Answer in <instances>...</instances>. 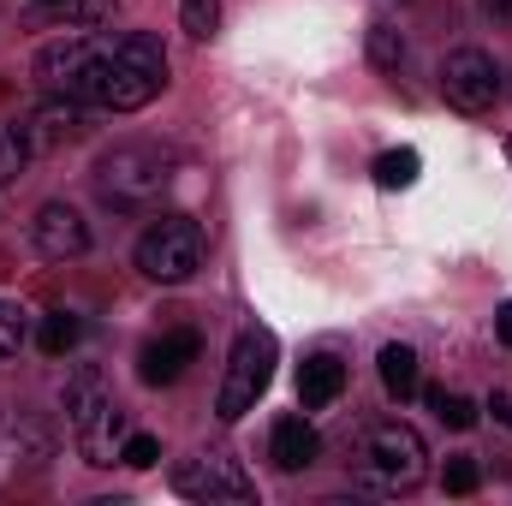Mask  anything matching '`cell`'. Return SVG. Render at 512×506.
I'll return each instance as SVG.
<instances>
[{"label":"cell","instance_id":"cell-1","mask_svg":"<svg viewBox=\"0 0 512 506\" xmlns=\"http://www.w3.org/2000/svg\"><path fill=\"white\" fill-rule=\"evenodd\" d=\"M167 90V48L149 30H126V36H102L96 48V72L84 102L90 108H114V114H137Z\"/></svg>","mask_w":512,"mask_h":506},{"label":"cell","instance_id":"cell-2","mask_svg":"<svg viewBox=\"0 0 512 506\" xmlns=\"http://www.w3.org/2000/svg\"><path fill=\"white\" fill-rule=\"evenodd\" d=\"M173 179H179V155L167 149V143H114V149H102V161H96V191H102V203L108 209H155L167 191H173Z\"/></svg>","mask_w":512,"mask_h":506},{"label":"cell","instance_id":"cell-3","mask_svg":"<svg viewBox=\"0 0 512 506\" xmlns=\"http://www.w3.org/2000/svg\"><path fill=\"white\" fill-rule=\"evenodd\" d=\"M429 477V447L411 423H376L364 429L358 453H352V483L364 495H411L417 483Z\"/></svg>","mask_w":512,"mask_h":506},{"label":"cell","instance_id":"cell-4","mask_svg":"<svg viewBox=\"0 0 512 506\" xmlns=\"http://www.w3.org/2000/svg\"><path fill=\"white\" fill-rule=\"evenodd\" d=\"M131 256H137V268H143L149 280L179 286V280H191V274L203 268L209 233H203V221H191V215H161V221H149V233L137 239Z\"/></svg>","mask_w":512,"mask_h":506},{"label":"cell","instance_id":"cell-5","mask_svg":"<svg viewBox=\"0 0 512 506\" xmlns=\"http://www.w3.org/2000/svg\"><path fill=\"white\" fill-rule=\"evenodd\" d=\"M274 364H280V346L268 328H245L233 340V358H227V376H221V393H215V417L221 423H239L245 411H256V399L268 393L274 381Z\"/></svg>","mask_w":512,"mask_h":506},{"label":"cell","instance_id":"cell-6","mask_svg":"<svg viewBox=\"0 0 512 506\" xmlns=\"http://www.w3.org/2000/svg\"><path fill=\"white\" fill-rule=\"evenodd\" d=\"M501 90H507V78H501L495 54H483V48H453V54L441 60V96H447V108H459V114H489V108L501 102Z\"/></svg>","mask_w":512,"mask_h":506},{"label":"cell","instance_id":"cell-7","mask_svg":"<svg viewBox=\"0 0 512 506\" xmlns=\"http://www.w3.org/2000/svg\"><path fill=\"white\" fill-rule=\"evenodd\" d=\"M173 489L185 501H203V506H251L256 501V483L233 465V459H179L173 465Z\"/></svg>","mask_w":512,"mask_h":506},{"label":"cell","instance_id":"cell-8","mask_svg":"<svg viewBox=\"0 0 512 506\" xmlns=\"http://www.w3.org/2000/svg\"><path fill=\"white\" fill-rule=\"evenodd\" d=\"M96 48H102V36H54L42 54H36V84L48 90V96H72V102H84V90H90V72H96Z\"/></svg>","mask_w":512,"mask_h":506},{"label":"cell","instance_id":"cell-9","mask_svg":"<svg viewBox=\"0 0 512 506\" xmlns=\"http://www.w3.org/2000/svg\"><path fill=\"white\" fill-rule=\"evenodd\" d=\"M30 239L48 262H72V256L90 251V221L72 209V203H42L36 221H30Z\"/></svg>","mask_w":512,"mask_h":506},{"label":"cell","instance_id":"cell-10","mask_svg":"<svg viewBox=\"0 0 512 506\" xmlns=\"http://www.w3.org/2000/svg\"><path fill=\"white\" fill-rule=\"evenodd\" d=\"M197 358H203V334H197V328H173V334H161V340H149V346H143L137 376L149 381V387H167V381L185 376Z\"/></svg>","mask_w":512,"mask_h":506},{"label":"cell","instance_id":"cell-11","mask_svg":"<svg viewBox=\"0 0 512 506\" xmlns=\"http://www.w3.org/2000/svg\"><path fill=\"white\" fill-rule=\"evenodd\" d=\"M268 459H274L280 471H310V465L322 459V435H316L304 417H280L274 435H268Z\"/></svg>","mask_w":512,"mask_h":506},{"label":"cell","instance_id":"cell-12","mask_svg":"<svg viewBox=\"0 0 512 506\" xmlns=\"http://www.w3.org/2000/svg\"><path fill=\"white\" fill-rule=\"evenodd\" d=\"M84 126H90V120H84V108H78L72 96H48L24 131H30V143H36V149H54V143H78Z\"/></svg>","mask_w":512,"mask_h":506},{"label":"cell","instance_id":"cell-13","mask_svg":"<svg viewBox=\"0 0 512 506\" xmlns=\"http://www.w3.org/2000/svg\"><path fill=\"white\" fill-rule=\"evenodd\" d=\"M340 393H346V364H340V358H328V352L304 358V370H298V399H304V411H328Z\"/></svg>","mask_w":512,"mask_h":506},{"label":"cell","instance_id":"cell-14","mask_svg":"<svg viewBox=\"0 0 512 506\" xmlns=\"http://www.w3.org/2000/svg\"><path fill=\"white\" fill-rule=\"evenodd\" d=\"M114 405V393L102 387V376L96 370H78V376L66 381V417H72V429H84L96 411H108Z\"/></svg>","mask_w":512,"mask_h":506},{"label":"cell","instance_id":"cell-15","mask_svg":"<svg viewBox=\"0 0 512 506\" xmlns=\"http://www.w3.org/2000/svg\"><path fill=\"white\" fill-rule=\"evenodd\" d=\"M382 387L393 399H411V393H423V376H417V352L411 346H382Z\"/></svg>","mask_w":512,"mask_h":506},{"label":"cell","instance_id":"cell-16","mask_svg":"<svg viewBox=\"0 0 512 506\" xmlns=\"http://www.w3.org/2000/svg\"><path fill=\"white\" fill-rule=\"evenodd\" d=\"M78 340H84V322H78L72 310H48V316H42V328H36V346H42L48 358H66Z\"/></svg>","mask_w":512,"mask_h":506},{"label":"cell","instance_id":"cell-17","mask_svg":"<svg viewBox=\"0 0 512 506\" xmlns=\"http://www.w3.org/2000/svg\"><path fill=\"white\" fill-rule=\"evenodd\" d=\"M30 149H36V143H30V131H24V126H0V191L24 179Z\"/></svg>","mask_w":512,"mask_h":506},{"label":"cell","instance_id":"cell-18","mask_svg":"<svg viewBox=\"0 0 512 506\" xmlns=\"http://www.w3.org/2000/svg\"><path fill=\"white\" fill-rule=\"evenodd\" d=\"M417 149H387V155H376V185L382 191H405V185H417Z\"/></svg>","mask_w":512,"mask_h":506},{"label":"cell","instance_id":"cell-19","mask_svg":"<svg viewBox=\"0 0 512 506\" xmlns=\"http://www.w3.org/2000/svg\"><path fill=\"white\" fill-rule=\"evenodd\" d=\"M179 24L191 42H209L221 30V0H179Z\"/></svg>","mask_w":512,"mask_h":506},{"label":"cell","instance_id":"cell-20","mask_svg":"<svg viewBox=\"0 0 512 506\" xmlns=\"http://www.w3.org/2000/svg\"><path fill=\"white\" fill-rule=\"evenodd\" d=\"M370 66L376 72H399L405 66V36L393 24H370Z\"/></svg>","mask_w":512,"mask_h":506},{"label":"cell","instance_id":"cell-21","mask_svg":"<svg viewBox=\"0 0 512 506\" xmlns=\"http://www.w3.org/2000/svg\"><path fill=\"white\" fill-rule=\"evenodd\" d=\"M429 405H435V417H441L447 429H471V423H477V405H471L465 393H447V387H429Z\"/></svg>","mask_w":512,"mask_h":506},{"label":"cell","instance_id":"cell-22","mask_svg":"<svg viewBox=\"0 0 512 506\" xmlns=\"http://www.w3.org/2000/svg\"><path fill=\"white\" fill-rule=\"evenodd\" d=\"M477 483H483V471H477L471 453L447 459V471H441V489H447V495H477Z\"/></svg>","mask_w":512,"mask_h":506},{"label":"cell","instance_id":"cell-23","mask_svg":"<svg viewBox=\"0 0 512 506\" xmlns=\"http://www.w3.org/2000/svg\"><path fill=\"white\" fill-rule=\"evenodd\" d=\"M161 459V441L155 435H126V447H120V465H131V471H149Z\"/></svg>","mask_w":512,"mask_h":506},{"label":"cell","instance_id":"cell-24","mask_svg":"<svg viewBox=\"0 0 512 506\" xmlns=\"http://www.w3.org/2000/svg\"><path fill=\"white\" fill-rule=\"evenodd\" d=\"M60 12H66V24L90 30V24H102V18L114 12V0H60Z\"/></svg>","mask_w":512,"mask_h":506},{"label":"cell","instance_id":"cell-25","mask_svg":"<svg viewBox=\"0 0 512 506\" xmlns=\"http://www.w3.org/2000/svg\"><path fill=\"white\" fill-rule=\"evenodd\" d=\"M24 346V310L18 304H0V364Z\"/></svg>","mask_w":512,"mask_h":506},{"label":"cell","instance_id":"cell-26","mask_svg":"<svg viewBox=\"0 0 512 506\" xmlns=\"http://www.w3.org/2000/svg\"><path fill=\"white\" fill-rule=\"evenodd\" d=\"M495 334H501V346H512V304L495 310Z\"/></svg>","mask_w":512,"mask_h":506},{"label":"cell","instance_id":"cell-27","mask_svg":"<svg viewBox=\"0 0 512 506\" xmlns=\"http://www.w3.org/2000/svg\"><path fill=\"white\" fill-rule=\"evenodd\" d=\"M483 12H489V18H501V24H512V0H483Z\"/></svg>","mask_w":512,"mask_h":506},{"label":"cell","instance_id":"cell-28","mask_svg":"<svg viewBox=\"0 0 512 506\" xmlns=\"http://www.w3.org/2000/svg\"><path fill=\"white\" fill-rule=\"evenodd\" d=\"M495 417H501V423L512 429V399H507V393H495Z\"/></svg>","mask_w":512,"mask_h":506},{"label":"cell","instance_id":"cell-29","mask_svg":"<svg viewBox=\"0 0 512 506\" xmlns=\"http://www.w3.org/2000/svg\"><path fill=\"white\" fill-rule=\"evenodd\" d=\"M42 6H60V0H42Z\"/></svg>","mask_w":512,"mask_h":506}]
</instances>
